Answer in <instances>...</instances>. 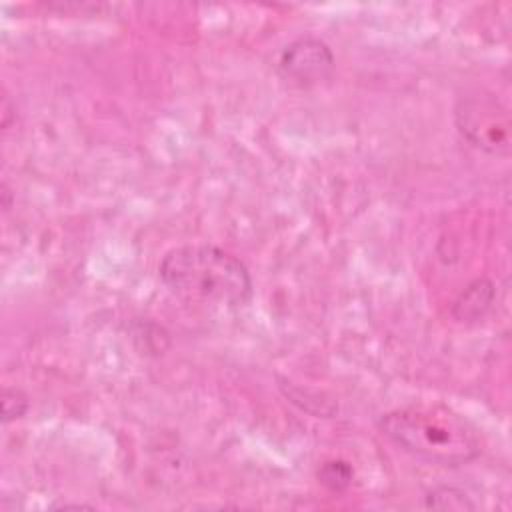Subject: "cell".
<instances>
[{
    "instance_id": "1",
    "label": "cell",
    "mask_w": 512,
    "mask_h": 512,
    "mask_svg": "<svg viewBox=\"0 0 512 512\" xmlns=\"http://www.w3.org/2000/svg\"><path fill=\"white\" fill-rule=\"evenodd\" d=\"M160 280L180 300L238 308L252 296V276L234 254L210 244L178 246L160 262Z\"/></svg>"
},
{
    "instance_id": "2",
    "label": "cell",
    "mask_w": 512,
    "mask_h": 512,
    "mask_svg": "<svg viewBox=\"0 0 512 512\" xmlns=\"http://www.w3.org/2000/svg\"><path fill=\"white\" fill-rule=\"evenodd\" d=\"M380 430L402 450L434 464L460 466L482 452L478 430L440 404H414L386 412Z\"/></svg>"
},
{
    "instance_id": "3",
    "label": "cell",
    "mask_w": 512,
    "mask_h": 512,
    "mask_svg": "<svg viewBox=\"0 0 512 512\" xmlns=\"http://www.w3.org/2000/svg\"><path fill=\"white\" fill-rule=\"evenodd\" d=\"M458 132L488 154H506L510 148L508 108L494 96L476 92L462 96L454 110Z\"/></svg>"
},
{
    "instance_id": "4",
    "label": "cell",
    "mask_w": 512,
    "mask_h": 512,
    "mask_svg": "<svg viewBox=\"0 0 512 512\" xmlns=\"http://www.w3.org/2000/svg\"><path fill=\"white\" fill-rule=\"evenodd\" d=\"M280 70L300 86L318 84L334 70V54L322 40L300 38L282 52Z\"/></svg>"
},
{
    "instance_id": "5",
    "label": "cell",
    "mask_w": 512,
    "mask_h": 512,
    "mask_svg": "<svg viewBox=\"0 0 512 512\" xmlns=\"http://www.w3.org/2000/svg\"><path fill=\"white\" fill-rule=\"evenodd\" d=\"M494 296L492 284L486 280H476L474 284L468 286V290L460 296V300L456 302L454 314L460 320H472L484 314V310L490 306Z\"/></svg>"
},
{
    "instance_id": "6",
    "label": "cell",
    "mask_w": 512,
    "mask_h": 512,
    "mask_svg": "<svg viewBox=\"0 0 512 512\" xmlns=\"http://www.w3.org/2000/svg\"><path fill=\"white\" fill-rule=\"evenodd\" d=\"M426 506L430 508H444V510H472L476 504L456 488H436L426 496Z\"/></svg>"
},
{
    "instance_id": "7",
    "label": "cell",
    "mask_w": 512,
    "mask_h": 512,
    "mask_svg": "<svg viewBox=\"0 0 512 512\" xmlns=\"http://www.w3.org/2000/svg\"><path fill=\"white\" fill-rule=\"evenodd\" d=\"M318 476L330 490H344L352 480V470L344 462H328L322 466Z\"/></svg>"
},
{
    "instance_id": "8",
    "label": "cell",
    "mask_w": 512,
    "mask_h": 512,
    "mask_svg": "<svg viewBox=\"0 0 512 512\" xmlns=\"http://www.w3.org/2000/svg\"><path fill=\"white\" fill-rule=\"evenodd\" d=\"M28 410V398L22 390L18 388H4L2 390V414L4 422H12L20 416H24Z\"/></svg>"
}]
</instances>
